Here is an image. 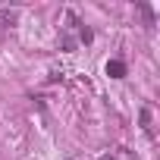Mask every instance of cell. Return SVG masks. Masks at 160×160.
I'll list each match as a JSON object with an SVG mask.
<instances>
[{
  "label": "cell",
  "mask_w": 160,
  "mask_h": 160,
  "mask_svg": "<svg viewBox=\"0 0 160 160\" xmlns=\"http://www.w3.org/2000/svg\"><path fill=\"white\" fill-rule=\"evenodd\" d=\"M107 75L122 78V75H126V63H122V60H110V63H107Z\"/></svg>",
  "instance_id": "1"
},
{
  "label": "cell",
  "mask_w": 160,
  "mask_h": 160,
  "mask_svg": "<svg viewBox=\"0 0 160 160\" xmlns=\"http://www.w3.org/2000/svg\"><path fill=\"white\" fill-rule=\"evenodd\" d=\"M78 38H82V41H85V44H88V41H91V38H94V35H91V28H82V32H78Z\"/></svg>",
  "instance_id": "2"
},
{
  "label": "cell",
  "mask_w": 160,
  "mask_h": 160,
  "mask_svg": "<svg viewBox=\"0 0 160 160\" xmlns=\"http://www.w3.org/2000/svg\"><path fill=\"white\" fill-rule=\"evenodd\" d=\"M101 160H113V157H101Z\"/></svg>",
  "instance_id": "3"
}]
</instances>
